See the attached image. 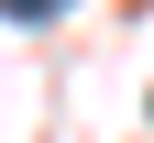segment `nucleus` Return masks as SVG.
Listing matches in <instances>:
<instances>
[{"instance_id":"f257e3e1","label":"nucleus","mask_w":154,"mask_h":143,"mask_svg":"<svg viewBox=\"0 0 154 143\" xmlns=\"http://www.w3.org/2000/svg\"><path fill=\"white\" fill-rule=\"evenodd\" d=\"M11 22H55V11H77V0H0Z\"/></svg>"}]
</instances>
